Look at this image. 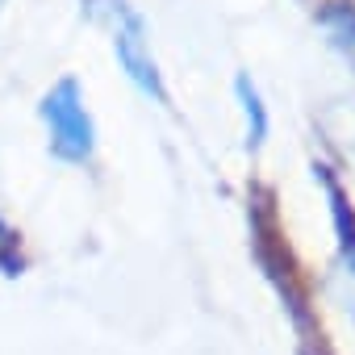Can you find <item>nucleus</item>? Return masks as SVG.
Segmentation results:
<instances>
[{
  "label": "nucleus",
  "mask_w": 355,
  "mask_h": 355,
  "mask_svg": "<svg viewBox=\"0 0 355 355\" xmlns=\"http://www.w3.org/2000/svg\"><path fill=\"white\" fill-rule=\"evenodd\" d=\"M88 17L109 26L113 34V51H117V63L125 67V76L146 92L155 96L159 105H167V88H163V76L150 59V42H146V21L125 5V0H88Z\"/></svg>",
  "instance_id": "f257e3e1"
},
{
  "label": "nucleus",
  "mask_w": 355,
  "mask_h": 355,
  "mask_svg": "<svg viewBox=\"0 0 355 355\" xmlns=\"http://www.w3.org/2000/svg\"><path fill=\"white\" fill-rule=\"evenodd\" d=\"M42 121L51 125V150L67 163H88L96 134H92V117L84 109L80 84L76 80H59L46 96H42Z\"/></svg>",
  "instance_id": "f03ea898"
},
{
  "label": "nucleus",
  "mask_w": 355,
  "mask_h": 355,
  "mask_svg": "<svg viewBox=\"0 0 355 355\" xmlns=\"http://www.w3.org/2000/svg\"><path fill=\"white\" fill-rule=\"evenodd\" d=\"M351 309H355V293H351Z\"/></svg>",
  "instance_id": "423d86ee"
},
{
  "label": "nucleus",
  "mask_w": 355,
  "mask_h": 355,
  "mask_svg": "<svg viewBox=\"0 0 355 355\" xmlns=\"http://www.w3.org/2000/svg\"><path fill=\"white\" fill-rule=\"evenodd\" d=\"M234 92H239L243 113H247V146H259L268 138V109H263V101H259V92H255V84L247 76L234 80Z\"/></svg>",
  "instance_id": "7ed1b4c3"
},
{
  "label": "nucleus",
  "mask_w": 355,
  "mask_h": 355,
  "mask_svg": "<svg viewBox=\"0 0 355 355\" xmlns=\"http://www.w3.org/2000/svg\"><path fill=\"white\" fill-rule=\"evenodd\" d=\"M322 180H326V193H330V209H334V226H338V243H343V263L355 272V218H351L338 184L330 180V175H322Z\"/></svg>",
  "instance_id": "20e7f679"
},
{
  "label": "nucleus",
  "mask_w": 355,
  "mask_h": 355,
  "mask_svg": "<svg viewBox=\"0 0 355 355\" xmlns=\"http://www.w3.org/2000/svg\"><path fill=\"white\" fill-rule=\"evenodd\" d=\"M322 21L330 26V34H334V42L355 59V5H338V9H326L322 13Z\"/></svg>",
  "instance_id": "39448f33"
}]
</instances>
